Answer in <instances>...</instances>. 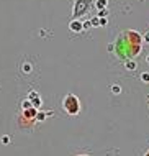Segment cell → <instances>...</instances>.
Returning a JSON list of instances; mask_svg holds the SVG:
<instances>
[{
	"mask_svg": "<svg viewBox=\"0 0 149 156\" xmlns=\"http://www.w3.org/2000/svg\"><path fill=\"white\" fill-rule=\"evenodd\" d=\"M144 156H149V150L146 151V153H144Z\"/></svg>",
	"mask_w": 149,
	"mask_h": 156,
	"instance_id": "3957f363",
	"label": "cell"
},
{
	"mask_svg": "<svg viewBox=\"0 0 149 156\" xmlns=\"http://www.w3.org/2000/svg\"><path fill=\"white\" fill-rule=\"evenodd\" d=\"M72 31H80L82 30V23L80 21H70V27H69Z\"/></svg>",
	"mask_w": 149,
	"mask_h": 156,
	"instance_id": "7a4b0ae2",
	"label": "cell"
},
{
	"mask_svg": "<svg viewBox=\"0 0 149 156\" xmlns=\"http://www.w3.org/2000/svg\"><path fill=\"white\" fill-rule=\"evenodd\" d=\"M77 156H88V154H77Z\"/></svg>",
	"mask_w": 149,
	"mask_h": 156,
	"instance_id": "277c9868",
	"label": "cell"
},
{
	"mask_svg": "<svg viewBox=\"0 0 149 156\" xmlns=\"http://www.w3.org/2000/svg\"><path fill=\"white\" fill-rule=\"evenodd\" d=\"M62 109H64L69 115L74 117V115H77L80 112V100L74 94H67L64 97V100H62Z\"/></svg>",
	"mask_w": 149,
	"mask_h": 156,
	"instance_id": "6da1fadb",
	"label": "cell"
}]
</instances>
